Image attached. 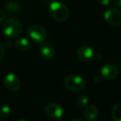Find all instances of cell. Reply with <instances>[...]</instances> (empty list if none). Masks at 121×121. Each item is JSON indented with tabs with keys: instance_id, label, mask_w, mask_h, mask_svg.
I'll return each instance as SVG.
<instances>
[{
	"instance_id": "obj_17",
	"label": "cell",
	"mask_w": 121,
	"mask_h": 121,
	"mask_svg": "<svg viewBox=\"0 0 121 121\" xmlns=\"http://www.w3.org/2000/svg\"><path fill=\"white\" fill-rule=\"evenodd\" d=\"M97 2L99 3V4H100L101 5L107 6L110 4L111 0H97Z\"/></svg>"
},
{
	"instance_id": "obj_10",
	"label": "cell",
	"mask_w": 121,
	"mask_h": 121,
	"mask_svg": "<svg viewBox=\"0 0 121 121\" xmlns=\"http://www.w3.org/2000/svg\"><path fill=\"white\" fill-rule=\"evenodd\" d=\"M40 54L46 60H51L56 55V48L50 42H43L41 46Z\"/></svg>"
},
{
	"instance_id": "obj_12",
	"label": "cell",
	"mask_w": 121,
	"mask_h": 121,
	"mask_svg": "<svg viewBox=\"0 0 121 121\" xmlns=\"http://www.w3.org/2000/svg\"><path fill=\"white\" fill-rule=\"evenodd\" d=\"M15 47L17 51L19 52H27L30 47V43H29L28 40L25 37H21V38L17 39L15 42Z\"/></svg>"
},
{
	"instance_id": "obj_5",
	"label": "cell",
	"mask_w": 121,
	"mask_h": 121,
	"mask_svg": "<svg viewBox=\"0 0 121 121\" xmlns=\"http://www.w3.org/2000/svg\"><path fill=\"white\" fill-rule=\"evenodd\" d=\"M4 86L11 92H17L21 88V81L15 74L9 73L4 77Z\"/></svg>"
},
{
	"instance_id": "obj_14",
	"label": "cell",
	"mask_w": 121,
	"mask_h": 121,
	"mask_svg": "<svg viewBox=\"0 0 121 121\" xmlns=\"http://www.w3.org/2000/svg\"><path fill=\"white\" fill-rule=\"evenodd\" d=\"M111 118L114 121H121V103H118L113 107Z\"/></svg>"
},
{
	"instance_id": "obj_8",
	"label": "cell",
	"mask_w": 121,
	"mask_h": 121,
	"mask_svg": "<svg viewBox=\"0 0 121 121\" xmlns=\"http://www.w3.org/2000/svg\"><path fill=\"white\" fill-rule=\"evenodd\" d=\"M100 74L101 76L104 79L107 80V81H112V80L116 79L119 76V69L114 65L107 64V65H104L101 68Z\"/></svg>"
},
{
	"instance_id": "obj_9",
	"label": "cell",
	"mask_w": 121,
	"mask_h": 121,
	"mask_svg": "<svg viewBox=\"0 0 121 121\" xmlns=\"http://www.w3.org/2000/svg\"><path fill=\"white\" fill-rule=\"evenodd\" d=\"M76 55L79 60L81 61H89L94 56V51L92 50L91 47L88 46H82L80 47L76 51Z\"/></svg>"
},
{
	"instance_id": "obj_11",
	"label": "cell",
	"mask_w": 121,
	"mask_h": 121,
	"mask_svg": "<svg viewBox=\"0 0 121 121\" xmlns=\"http://www.w3.org/2000/svg\"><path fill=\"white\" fill-rule=\"evenodd\" d=\"M84 116L86 120H89V121L95 120L99 116V109H98V108L96 106L94 105L86 107V109H85V112H84Z\"/></svg>"
},
{
	"instance_id": "obj_2",
	"label": "cell",
	"mask_w": 121,
	"mask_h": 121,
	"mask_svg": "<svg viewBox=\"0 0 121 121\" xmlns=\"http://www.w3.org/2000/svg\"><path fill=\"white\" fill-rule=\"evenodd\" d=\"M22 24L17 19L11 17L4 22L2 25L3 32L9 37H17L22 32Z\"/></svg>"
},
{
	"instance_id": "obj_3",
	"label": "cell",
	"mask_w": 121,
	"mask_h": 121,
	"mask_svg": "<svg viewBox=\"0 0 121 121\" xmlns=\"http://www.w3.org/2000/svg\"><path fill=\"white\" fill-rule=\"evenodd\" d=\"M64 86L71 91H81L86 87V81L76 75H70L64 79Z\"/></svg>"
},
{
	"instance_id": "obj_4",
	"label": "cell",
	"mask_w": 121,
	"mask_h": 121,
	"mask_svg": "<svg viewBox=\"0 0 121 121\" xmlns=\"http://www.w3.org/2000/svg\"><path fill=\"white\" fill-rule=\"evenodd\" d=\"M29 38L36 44H42L47 39V32L39 25H32L27 30Z\"/></svg>"
},
{
	"instance_id": "obj_7",
	"label": "cell",
	"mask_w": 121,
	"mask_h": 121,
	"mask_svg": "<svg viewBox=\"0 0 121 121\" xmlns=\"http://www.w3.org/2000/svg\"><path fill=\"white\" fill-rule=\"evenodd\" d=\"M45 114L50 119H60L63 115L62 107L60 104H56V103H54V102L48 103L45 107Z\"/></svg>"
},
{
	"instance_id": "obj_21",
	"label": "cell",
	"mask_w": 121,
	"mask_h": 121,
	"mask_svg": "<svg viewBox=\"0 0 121 121\" xmlns=\"http://www.w3.org/2000/svg\"><path fill=\"white\" fill-rule=\"evenodd\" d=\"M119 69H120V71H121V60H120V62H119Z\"/></svg>"
},
{
	"instance_id": "obj_19",
	"label": "cell",
	"mask_w": 121,
	"mask_h": 121,
	"mask_svg": "<svg viewBox=\"0 0 121 121\" xmlns=\"http://www.w3.org/2000/svg\"><path fill=\"white\" fill-rule=\"evenodd\" d=\"M4 18H5V13L0 9V22H3L4 20Z\"/></svg>"
},
{
	"instance_id": "obj_16",
	"label": "cell",
	"mask_w": 121,
	"mask_h": 121,
	"mask_svg": "<svg viewBox=\"0 0 121 121\" xmlns=\"http://www.w3.org/2000/svg\"><path fill=\"white\" fill-rule=\"evenodd\" d=\"M89 102V98L87 97V95H86L85 94L80 95L77 98V105L79 106L81 109L86 108Z\"/></svg>"
},
{
	"instance_id": "obj_15",
	"label": "cell",
	"mask_w": 121,
	"mask_h": 121,
	"mask_svg": "<svg viewBox=\"0 0 121 121\" xmlns=\"http://www.w3.org/2000/svg\"><path fill=\"white\" fill-rule=\"evenodd\" d=\"M10 114H11V109L9 105L4 104V105L0 107V120L1 121L6 120L10 116Z\"/></svg>"
},
{
	"instance_id": "obj_20",
	"label": "cell",
	"mask_w": 121,
	"mask_h": 121,
	"mask_svg": "<svg viewBox=\"0 0 121 121\" xmlns=\"http://www.w3.org/2000/svg\"><path fill=\"white\" fill-rule=\"evenodd\" d=\"M114 4L116 8H121V0H114Z\"/></svg>"
},
{
	"instance_id": "obj_6",
	"label": "cell",
	"mask_w": 121,
	"mask_h": 121,
	"mask_svg": "<svg viewBox=\"0 0 121 121\" xmlns=\"http://www.w3.org/2000/svg\"><path fill=\"white\" fill-rule=\"evenodd\" d=\"M104 17L109 25L118 27L121 24V13L117 9L110 8L104 12Z\"/></svg>"
},
{
	"instance_id": "obj_18",
	"label": "cell",
	"mask_w": 121,
	"mask_h": 121,
	"mask_svg": "<svg viewBox=\"0 0 121 121\" xmlns=\"http://www.w3.org/2000/svg\"><path fill=\"white\" fill-rule=\"evenodd\" d=\"M4 56V47L1 43H0V61L3 60Z\"/></svg>"
},
{
	"instance_id": "obj_13",
	"label": "cell",
	"mask_w": 121,
	"mask_h": 121,
	"mask_svg": "<svg viewBox=\"0 0 121 121\" xmlns=\"http://www.w3.org/2000/svg\"><path fill=\"white\" fill-rule=\"evenodd\" d=\"M4 9H5L6 12L9 13H15L21 10V7L16 2H13V1H9L4 4Z\"/></svg>"
},
{
	"instance_id": "obj_1",
	"label": "cell",
	"mask_w": 121,
	"mask_h": 121,
	"mask_svg": "<svg viewBox=\"0 0 121 121\" xmlns=\"http://www.w3.org/2000/svg\"><path fill=\"white\" fill-rule=\"evenodd\" d=\"M49 13L56 22H65L69 17V9L60 2H52L49 6Z\"/></svg>"
}]
</instances>
